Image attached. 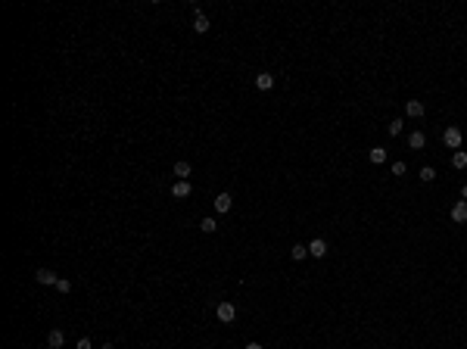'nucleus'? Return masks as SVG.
Here are the masks:
<instances>
[{
	"label": "nucleus",
	"instance_id": "nucleus-1",
	"mask_svg": "<svg viewBox=\"0 0 467 349\" xmlns=\"http://www.w3.org/2000/svg\"><path fill=\"white\" fill-rule=\"evenodd\" d=\"M461 140H464V134H461L458 125H448V128L443 131V143H445L448 150H461Z\"/></svg>",
	"mask_w": 467,
	"mask_h": 349
},
{
	"label": "nucleus",
	"instance_id": "nucleus-2",
	"mask_svg": "<svg viewBox=\"0 0 467 349\" xmlns=\"http://www.w3.org/2000/svg\"><path fill=\"white\" fill-rule=\"evenodd\" d=\"M215 315H218V321H222V325H231V321L237 318V309H234V302H218L215 305Z\"/></svg>",
	"mask_w": 467,
	"mask_h": 349
},
{
	"label": "nucleus",
	"instance_id": "nucleus-3",
	"mask_svg": "<svg viewBox=\"0 0 467 349\" xmlns=\"http://www.w3.org/2000/svg\"><path fill=\"white\" fill-rule=\"evenodd\" d=\"M35 280H38L41 287H56V280H59V278H56L50 268H38V271H35Z\"/></svg>",
	"mask_w": 467,
	"mask_h": 349
},
{
	"label": "nucleus",
	"instance_id": "nucleus-4",
	"mask_svg": "<svg viewBox=\"0 0 467 349\" xmlns=\"http://www.w3.org/2000/svg\"><path fill=\"white\" fill-rule=\"evenodd\" d=\"M190 193H193V184L190 181H175L172 184V197L175 200H184V197H190Z\"/></svg>",
	"mask_w": 467,
	"mask_h": 349
},
{
	"label": "nucleus",
	"instance_id": "nucleus-5",
	"mask_svg": "<svg viewBox=\"0 0 467 349\" xmlns=\"http://www.w3.org/2000/svg\"><path fill=\"white\" fill-rule=\"evenodd\" d=\"M452 221L455 225H467V203L464 200H458L452 206Z\"/></svg>",
	"mask_w": 467,
	"mask_h": 349
},
{
	"label": "nucleus",
	"instance_id": "nucleus-6",
	"mask_svg": "<svg viewBox=\"0 0 467 349\" xmlns=\"http://www.w3.org/2000/svg\"><path fill=\"white\" fill-rule=\"evenodd\" d=\"M309 256H315V259H324V256H327V240H321V237H315V240L309 243Z\"/></svg>",
	"mask_w": 467,
	"mask_h": 349
},
{
	"label": "nucleus",
	"instance_id": "nucleus-7",
	"mask_svg": "<svg viewBox=\"0 0 467 349\" xmlns=\"http://www.w3.org/2000/svg\"><path fill=\"white\" fill-rule=\"evenodd\" d=\"M172 172H175V178H178V181H190V175H193V165L181 159V163H175V168H172Z\"/></svg>",
	"mask_w": 467,
	"mask_h": 349
},
{
	"label": "nucleus",
	"instance_id": "nucleus-8",
	"mask_svg": "<svg viewBox=\"0 0 467 349\" xmlns=\"http://www.w3.org/2000/svg\"><path fill=\"white\" fill-rule=\"evenodd\" d=\"M231 206H234V197H231V193H218V197H215V212H218V215L227 212Z\"/></svg>",
	"mask_w": 467,
	"mask_h": 349
},
{
	"label": "nucleus",
	"instance_id": "nucleus-9",
	"mask_svg": "<svg viewBox=\"0 0 467 349\" xmlns=\"http://www.w3.org/2000/svg\"><path fill=\"white\" fill-rule=\"evenodd\" d=\"M256 88L259 91H271V88H274V75H271V72H259L256 75Z\"/></svg>",
	"mask_w": 467,
	"mask_h": 349
},
{
	"label": "nucleus",
	"instance_id": "nucleus-10",
	"mask_svg": "<svg viewBox=\"0 0 467 349\" xmlns=\"http://www.w3.org/2000/svg\"><path fill=\"white\" fill-rule=\"evenodd\" d=\"M405 113H408L411 118H421L423 113H427V106H423L421 100H408V103H405Z\"/></svg>",
	"mask_w": 467,
	"mask_h": 349
},
{
	"label": "nucleus",
	"instance_id": "nucleus-11",
	"mask_svg": "<svg viewBox=\"0 0 467 349\" xmlns=\"http://www.w3.org/2000/svg\"><path fill=\"white\" fill-rule=\"evenodd\" d=\"M423 143H427V134L423 131H411L408 134V147L411 150H423Z\"/></svg>",
	"mask_w": 467,
	"mask_h": 349
},
{
	"label": "nucleus",
	"instance_id": "nucleus-12",
	"mask_svg": "<svg viewBox=\"0 0 467 349\" xmlns=\"http://www.w3.org/2000/svg\"><path fill=\"white\" fill-rule=\"evenodd\" d=\"M368 159H371L374 165H383V163H386V150H383V147H371V150H368Z\"/></svg>",
	"mask_w": 467,
	"mask_h": 349
},
{
	"label": "nucleus",
	"instance_id": "nucleus-13",
	"mask_svg": "<svg viewBox=\"0 0 467 349\" xmlns=\"http://www.w3.org/2000/svg\"><path fill=\"white\" fill-rule=\"evenodd\" d=\"M63 343H66L63 330H50V334H47V346L50 349H63Z\"/></svg>",
	"mask_w": 467,
	"mask_h": 349
},
{
	"label": "nucleus",
	"instance_id": "nucleus-14",
	"mask_svg": "<svg viewBox=\"0 0 467 349\" xmlns=\"http://www.w3.org/2000/svg\"><path fill=\"white\" fill-rule=\"evenodd\" d=\"M193 31H197V35H206V31H209V19H206V16H193Z\"/></svg>",
	"mask_w": 467,
	"mask_h": 349
},
{
	"label": "nucleus",
	"instance_id": "nucleus-15",
	"mask_svg": "<svg viewBox=\"0 0 467 349\" xmlns=\"http://www.w3.org/2000/svg\"><path fill=\"white\" fill-rule=\"evenodd\" d=\"M402 128H405L402 118H393V122L386 125V134H389V138H399V134H402Z\"/></svg>",
	"mask_w": 467,
	"mask_h": 349
},
{
	"label": "nucleus",
	"instance_id": "nucleus-16",
	"mask_svg": "<svg viewBox=\"0 0 467 349\" xmlns=\"http://www.w3.org/2000/svg\"><path fill=\"white\" fill-rule=\"evenodd\" d=\"M418 178H421V181H423V184H430V181H436V168H433V165H423V168H421V172H418Z\"/></svg>",
	"mask_w": 467,
	"mask_h": 349
},
{
	"label": "nucleus",
	"instance_id": "nucleus-17",
	"mask_svg": "<svg viewBox=\"0 0 467 349\" xmlns=\"http://www.w3.org/2000/svg\"><path fill=\"white\" fill-rule=\"evenodd\" d=\"M200 228H202V231H206V234H215V231H218V218H212V215H206V218L200 221Z\"/></svg>",
	"mask_w": 467,
	"mask_h": 349
},
{
	"label": "nucleus",
	"instance_id": "nucleus-18",
	"mask_svg": "<svg viewBox=\"0 0 467 349\" xmlns=\"http://www.w3.org/2000/svg\"><path fill=\"white\" fill-rule=\"evenodd\" d=\"M290 256H293V262H299V259H305V256H309V246H302V243H293Z\"/></svg>",
	"mask_w": 467,
	"mask_h": 349
},
{
	"label": "nucleus",
	"instance_id": "nucleus-19",
	"mask_svg": "<svg viewBox=\"0 0 467 349\" xmlns=\"http://www.w3.org/2000/svg\"><path fill=\"white\" fill-rule=\"evenodd\" d=\"M452 165H455V168H467V153H464V150H455Z\"/></svg>",
	"mask_w": 467,
	"mask_h": 349
},
{
	"label": "nucleus",
	"instance_id": "nucleus-20",
	"mask_svg": "<svg viewBox=\"0 0 467 349\" xmlns=\"http://www.w3.org/2000/svg\"><path fill=\"white\" fill-rule=\"evenodd\" d=\"M56 290H59V293H69V290H72V280H69V278H59V280H56Z\"/></svg>",
	"mask_w": 467,
	"mask_h": 349
},
{
	"label": "nucleus",
	"instance_id": "nucleus-21",
	"mask_svg": "<svg viewBox=\"0 0 467 349\" xmlns=\"http://www.w3.org/2000/svg\"><path fill=\"white\" fill-rule=\"evenodd\" d=\"M405 172H408V165H405V163H393V175L396 178H402Z\"/></svg>",
	"mask_w": 467,
	"mask_h": 349
},
{
	"label": "nucleus",
	"instance_id": "nucleus-22",
	"mask_svg": "<svg viewBox=\"0 0 467 349\" xmlns=\"http://www.w3.org/2000/svg\"><path fill=\"white\" fill-rule=\"evenodd\" d=\"M75 349H93V343H90V340H88V337H81V340H78V343H75Z\"/></svg>",
	"mask_w": 467,
	"mask_h": 349
},
{
	"label": "nucleus",
	"instance_id": "nucleus-23",
	"mask_svg": "<svg viewBox=\"0 0 467 349\" xmlns=\"http://www.w3.org/2000/svg\"><path fill=\"white\" fill-rule=\"evenodd\" d=\"M243 349H265V346H262V343H246Z\"/></svg>",
	"mask_w": 467,
	"mask_h": 349
},
{
	"label": "nucleus",
	"instance_id": "nucleus-24",
	"mask_svg": "<svg viewBox=\"0 0 467 349\" xmlns=\"http://www.w3.org/2000/svg\"><path fill=\"white\" fill-rule=\"evenodd\" d=\"M461 200H464V203H467V184H464V187H461Z\"/></svg>",
	"mask_w": 467,
	"mask_h": 349
},
{
	"label": "nucleus",
	"instance_id": "nucleus-25",
	"mask_svg": "<svg viewBox=\"0 0 467 349\" xmlns=\"http://www.w3.org/2000/svg\"><path fill=\"white\" fill-rule=\"evenodd\" d=\"M100 349H115V346H112V343H103V346H100Z\"/></svg>",
	"mask_w": 467,
	"mask_h": 349
}]
</instances>
